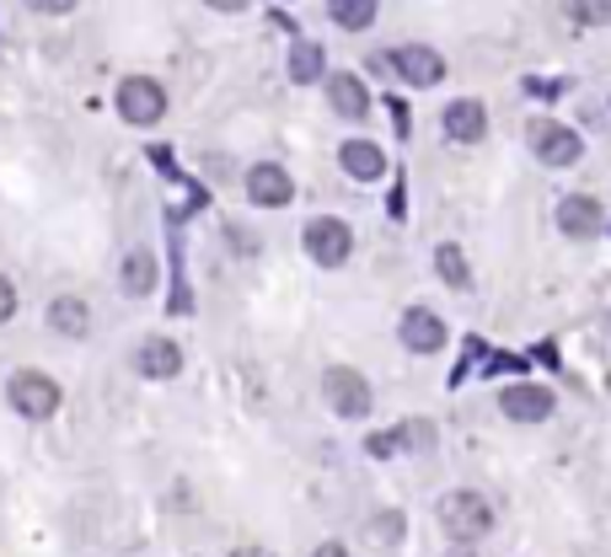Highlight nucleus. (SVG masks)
Returning a JSON list of instances; mask_svg holds the SVG:
<instances>
[{
  "label": "nucleus",
  "instance_id": "obj_26",
  "mask_svg": "<svg viewBox=\"0 0 611 557\" xmlns=\"http://www.w3.org/2000/svg\"><path fill=\"white\" fill-rule=\"evenodd\" d=\"M27 5H33V11H49V16H60V11H70V5H75V0H27Z\"/></svg>",
  "mask_w": 611,
  "mask_h": 557
},
{
  "label": "nucleus",
  "instance_id": "obj_23",
  "mask_svg": "<svg viewBox=\"0 0 611 557\" xmlns=\"http://www.w3.org/2000/svg\"><path fill=\"white\" fill-rule=\"evenodd\" d=\"M403 450H408V445H414V450H429V445H434V429H429V424H419V419H414V424H403Z\"/></svg>",
  "mask_w": 611,
  "mask_h": 557
},
{
  "label": "nucleus",
  "instance_id": "obj_10",
  "mask_svg": "<svg viewBox=\"0 0 611 557\" xmlns=\"http://www.w3.org/2000/svg\"><path fill=\"white\" fill-rule=\"evenodd\" d=\"M134 371L151 375V380H172V375L183 371V349L172 338H145L140 354H134Z\"/></svg>",
  "mask_w": 611,
  "mask_h": 557
},
{
  "label": "nucleus",
  "instance_id": "obj_29",
  "mask_svg": "<svg viewBox=\"0 0 611 557\" xmlns=\"http://www.w3.org/2000/svg\"><path fill=\"white\" fill-rule=\"evenodd\" d=\"M231 557H274V553H263V547H237Z\"/></svg>",
  "mask_w": 611,
  "mask_h": 557
},
{
  "label": "nucleus",
  "instance_id": "obj_18",
  "mask_svg": "<svg viewBox=\"0 0 611 557\" xmlns=\"http://www.w3.org/2000/svg\"><path fill=\"white\" fill-rule=\"evenodd\" d=\"M434 268H440V279H445L451 290H467V284H472V268H467V252L456 247V242L434 247Z\"/></svg>",
  "mask_w": 611,
  "mask_h": 557
},
{
  "label": "nucleus",
  "instance_id": "obj_2",
  "mask_svg": "<svg viewBox=\"0 0 611 557\" xmlns=\"http://www.w3.org/2000/svg\"><path fill=\"white\" fill-rule=\"evenodd\" d=\"M322 397H327V408L338 413V419H366L370 413V380L360 371H349V365H333V371L322 375Z\"/></svg>",
  "mask_w": 611,
  "mask_h": 557
},
{
  "label": "nucleus",
  "instance_id": "obj_25",
  "mask_svg": "<svg viewBox=\"0 0 611 557\" xmlns=\"http://www.w3.org/2000/svg\"><path fill=\"white\" fill-rule=\"evenodd\" d=\"M16 316V290H11V279L0 274V322H11Z\"/></svg>",
  "mask_w": 611,
  "mask_h": 557
},
{
  "label": "nucleus",
  "instance_id": "obj_14",
  "mask_svg": "<svg viewBox=\"0 0 611 557\" xmlns=\"http://www.w3.org/2000/svg\"><path fill=\"white\" fill-rule=\"evenodd\" d=\"M327 102H333V113H344V119H366L370 113V92L360 75H327Z\"/></svg>",
  "mask_w": 611,
  "mask_h": 557
},
{
  "label": "nucleus",
  "instance_id": "obj_1",
  "mask_svg": "<svg viewBox=\"0 0 611 557\" xmlns=\"http://www.w3.org/2000/svg\"><path fill=\"white\" fill-rule=\"evenodd\" d=\"M440 525H445L451 542L472 547L478 536H489L493 531V504L483 494H472V488H456V494L440 498Z\"/></svg>",
  "mask_w": 611,
  "mask_h": 557
},
{
  "label": "nucleus",
  "instance_id": "obj_15",
  "mask_svg": "<svg viewBox=\"0 0 611 557\" xmlns=\"http://www.w3.org/2000/svg\"><path fill=\"white\" fill-rule=\"evenodd\" d=\"M338 161H344V172L360 178V183H375V178L386 172V156H381V145H370V140H349V145L338 150Z\"/></svg>",
  "mask_w": 611,
  "mask_h": 557
},
{
  "label": "nucleus",
  "instance_id": "obj_16",
  "mask_svg": "<svg viewBox=\"0 0 611 557\" xmlns=\"http://www.w3.org/2000/svg\"><path fill=\"white\" fill-rule=\"evenodd\" d=\"M49 327H55V332H64V338H81V332L92 327V311L81 306L75 295H60V301L49 306Z\"/></svg>",
  "mask_w": 611,
  "mask_h": 557
},
{
  "label": "nucleus",
  "instance_id": "obj_22",
  "mask_svg": "<svg viewBox=\"0 0 611 557\" xmlns=\"http://www.w3.org/2000/svg\"><path fill=\"white\" fill-rule=\"evenodd\" d=\"M370 542H375V547L403 542V514H397V509H392V514H375V520H370Z\"/></svg>",
  "mask_w": 611,
  "mask_h": 557
},
{
  "label": "nucleus",
  "instance_id": "obj_20",
  "mask_svg": "<svg viewBox=\"0 0 611 557\" xmlns=\"http://www.w3.org/2000/svg\"><path fill=\"white\" fill-rule=\"evenodd\" d=\"M563 11L585 27H607L611 22V0H563Z\"/></svg>",
  "mask_w": 611,
  "mask_h": 557
},
{
  "label": "nucleus",
  "instance_id": "obj_17",
  "mask_svg": "<svg viewBox=\"0 0 611 557\" xmlns=\"http://www.w3.org/2000/svg\"><path fill=\"white\" fill-rule=\"evenodd\" d=\"M151 284H156V257L145 247H134L123 257V295H145Z\"/></svg>",
  "mask_w": 611,
  "mask_h": 557
},
{
  "label": "nucleus",
  "instance_id": "obj_19",
  "mask_svg": "<svg viewBox=\"0 0 611 557\" xmlns=\"http://www.w3.org/2000/svg\"><path fill=\"white\" fill-rule=\"evenodd\" d=\"M327 16L338 27H349V33H366L375 22V0H327Z\"/></svg>",
  "mask_w": 611,
  "mask_h": 557
},
{
  "label": "nucleus",
  "instance_id": "obj_12",
  "mask_svg": "<svg viewBox=\"0 0 611 557\" xmlns=\"http://www.w3.org/2000/svg\"><path fill=\"white\" fill-rule=\"evenodd\" d=\"M445 134H451V140H462V145H478V140L489 134V113H483V102H472V97L451 102V108H445Z\"/></svg>",
  "mask_w": 611,
  "mask_h": 557
},
{
  "label": "nucleus",
  "instance_id": "obj_3",
  "mask_svg": "<svg viewBox=\"0 0 611 557\" xmlns=\"http://www.w3.org/2000/svg\"><path fill=\"white\" fill-rule=\"evenodd\" d=\"M11 408L22 419H55L60 413V386L44 371H16L11 375Z\"/></svg>",
  "mask_w": 611,
  "mask_h": 557
},
{
  "label": "nucleus",
  "instance_id": "obj_8",
  "mask_svg": "<svg viewBox=\"0 0 611 557\" xmlns=\"http://www.w3.org/2000/svg\"><path fill=\"white\" fill-rule=\"evenodd\" d=\"M403 343L414 349V354H434V349H445V322L434 316L429 306H414V311H403Z\"/></svg>",
  "mask_w": 611,
  "mask_h": 557
},
{
  "label": "nucleus",
  "instance_id": "obj_30",
  "mask_svg": "<svg viewBox=\"0 0 611 557\" xmlns=\"http://www.w3.org/2000/svg\"><path fill=\"white\" fill-rule=\"evenodd\" d=\"M451 557H472V553H451Z\"/></svg>",
  "mask_w": 611,
  "mask_h": 557
},
{
  "label": "nucleus",
  "instance_id": "obj_28",
  "mask_svg": "<svg viewBox=\"0 0 611 557\" xmlns=\"http://www.w3.org/2000/svg\"><path fill=\"white\" fill-rule=\"evenodd\" d=\"M204 5H215V11H242L247 0H204Z\"/></svg>",
  "mask_w": 611,
  "mask_h": 557
},
{
  "label": "nucleus",
  "instance_id": "obj_6",
  "mask_svg": "<svg viewBox=\"0 0 611 557\" xmlns=\"http://www.w3.org/2000/svg\"><path fill=\"white\" fill-rule=\"evenodd\" d=\"M531 150H537L548 167H574L585 145H579V134H574V129L552 124V119H537V124H531Z\"/></svg>",
  "mask_w": 611,
  "mask_h": 557
},
{
  "label": "nucleus",
  "instance_id": "obj_21",
  "mask_svg": "<svg viewBox=\"0 0 611 557\" xmlns=\"http://www.w3.org/2000/svg\"><path fill=\"white\" fill-rule=\"evenodd\" d=\"M290 75H296V81H316V75H322V49H316V44H296V55H290Z\"/></svg>",
  "mask_w": 611,
  "mask_h": 557
},
{
  "label": "nucleus",
  "instance_id": "obj_4",
  "mask_svg": "<svg viewBox=\"0 0 611 557\" xmlns=\"http://www.w3.org/2000/svg\"><path fill=\"white\" fill-rule=\"evenodd\" d=\"M119 113L129 124H156L167 113V92L151 81V75H129L119 86Z\"/></svg>",
  "mask_w": 611,
  "mask_h": 557
},
{
  "label": "nucleus",
  "instance_id": "obj_24",
  "mask_svg": "<svg viewBox=\"0 0 611 557\" xmlns=\"http://www.w3.org/2000/svg\"><path fill=\"white\" fill-rule=\"evenodd\" d=\"M366 450H370V456H397V450H403V434H397V429L370 434V439H366Z\"/></svg>",
  "mask_w": 611,
  "mask_h": 557
},
{
  "label": "nucleus",
  "instance_id": "obj_27",
  "mask_svg": "<svg viewBox=\"0 0 611 557\" xmlns=\"http://www.w3.org/2000/svg\"><path fill=\"white\" fill-rule=\"evenodd\" d=\"M311 557H349V553H344L338 542H322V547H316V553H311Z\"/></svg>",
  "mask_w": 611,
  "mask_h": 557
},
{
  "label": "nucleus",
  "instance_id": "obj_5",
  "mask_svg": "<svg viewBox=\"0 0 611 557\" xmlns=\"http://www.w3.org/2000/svg\"><path fill=\"white\" fill-rule=\"evenodd\" d=\"M306 237V252L322 263V268H338L344 257H349V247H355V237H349V226L344 220H333V215H322V220H311L301 231Z\"/></svg>",
  "mask_w": 611,
  "mask_h": 557
},
{
  "label": "nucleus",
  "instance_id": "obj_13",
  "mask_svg": "<svg viewBox=\"0 0 611 557\" xmlns=\"http://www.w3.org/2000/svg\"><path fill=\"white\" fill-rule=\"evenodd\" d=\"M397 75L408 86H434L445 75V60L434 49H424V44H408V49H397Z\"/></svg>",
  "mask_w": 611,
  "mask_h": 557
},
{
  "label": "nucleus",
  "instance_id": "obj_9",
  "mask_svg": "<svg viewBox=\"0 0 611 557\" xmlns=\"http://www.w3.org/2000/svg\"><path fill=\"white\" fill-rule=\"evenodd\" d=\"M499 408H504V419H515V424H542L552 413V391L548 386H510V391L499 397Z\"/></svg>",
  "mask_w": 611,
  "mask_h": 557
},
{
  "label": "nucleus",
  "instance_id": "obj_7",
  "mask_svg": "<svg viewBox=\"0 0 611 557\" xmlns=\"http://www.w3.org/2000/svg\"><path fill=\"white\" fill-rule=\"evenodd\" d=\"M247 198H252V204H268V209H285V204L296 198V183H290V172H285V167L257 161V167L247 172Z\"/></svg>",
  "mask_w": 611,
  "mask_h": 557
},
{
  "label": "nucleus",
  "instance_id": "obj_11",
  "mask_svg": "<svg viewBox=\"0 0 611 557\" xmlns=\"http://www.w3.org/2000/svg\"><path fill=\"white\" fill-rule=\"evenodd\" d=\"M601 204L590 198V193H568L563 204H558V226H563V237H596L601 231Z\"/></svg>",
  "mask_w": 611,
  "mask_h": 557
}]
</instances>
